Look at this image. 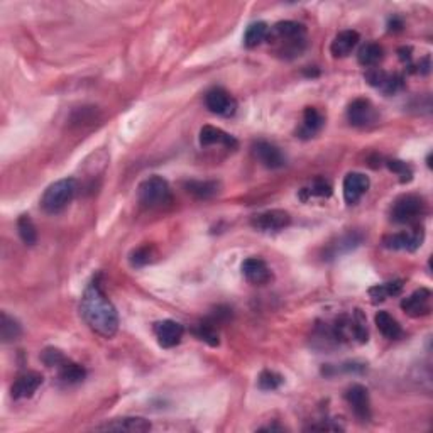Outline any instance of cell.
Masks as SVG:
<instances>
[{"instance_id":"6da1fadb","label":"cell","mask_w":433,"mask_h":433,"mask_svg":"<svg viewBox=\"0 0 433 433\" xmlns=\"http://www.w3.org/2000/svg\"><path fill=\"white\" fill-rule=\"evenodd\" d=\"M80 314L95 334L103 339H112L119 330V315L115 307L103 293L98 278L87 286L80 303Z\"/></svg>"},{"instance_id":"7a4b0ae2","label":"cell","mask_w":433,"mask_h":433,"mask_svg":"<svg viewBox=\"0 0 433 433\" xmlns=\"http://www.w3.org/2000/svg\"><path fill=\"white\" fill-rule=\"evenodd\" d=\"M304 34H307V29H304L303 24L293 21L278 22L271 31V36L274 38V41L281 43L279 54H283L284 58L300 56V53L304 50V46H307Z\"/></svg>"},{"instance_id":"3957f363","label":"cell","mask_w":433,"mask_h":433,"mask_svg":"<svg viewBox=\"0 0 433 433\" xmlns=\"http://www.w3.org/2000/svg\"><path fill=\"white\" fill-rule=\"evenodd\" d=\"M76 193V179L73 178H63L54 182L53 184L46 188L43 198L41 207L46 214H59L70 205L71 200L75 198Z\"/></svg>"},{"instance_id":"277c9868","label":"cell","mask_w":433,"mask_h":433,"mask_svg":"<svg viewBox=\"0 0 433 433\" xmlns=\"http://www.w3.org/2000/svg\"><path fill=\"white\" fill-rule=\"evenodd\" d=\"M139 203L146 208H161L171 203V188L161 176H149L138 188Z\"/></svg>"},{"instance_id":"5b68a950","label":"cell","mask_w":433,"mask_h":433,"mask_svg":"<svg viewBox=\"0 0 433 433\" xmlns=\"http://www.w3.org/2000/svg\"><path fill=\"white\" fill-rule=\"evenodd\" d=\"M425 214V202L418 195H404L395 202L391 219L398 223H411Z\"/></svg>"},{"instance_id":"8992f818","label":"cell","mask_w":433,"mask_h":433,"mask_svg":"<svg viewBox=\"0 0 433 433\" xmlns=\"http://www.w3.org/2000/svg\"><path fill=\"white\" fill-rule=\"evenodd\" d=\"M423 227H415L411 230L390 234L383 239V246L391 251H416L423 242Z\"/></svg>"},{"instance_id":"52a82bcc","label":"cell","mask_w":433,"mask_h":433,"mask_svg":"<svg viewBox=\"0 0 433 433\" xmlns=\"http://www.w3.org/2000/svg\"><path fill=\"white\" fill-rule=\"evenodd\" d=\"M205 105L212 114L222 115V117H232L237 110V102L223 88H212L205 95Z\"/></svg>"},{"instance_id":"ba28073f","label":"cell","mask_w":433,"mask_h":433,"mask_svg":"<svg viewBox=\"0 0 433 433\" xmlns=\"http://www.w3.org/2000/svg\"><path fill=\"white\" fill-rule=\"evenodd\" d=\"M291 223V216L284 210H267L252 216L251 226L260 232H278Z\"/></svg>"},{"instance_id":"9c48e42d","label":"cell","mask_w":433,"mask_h":433,"mask_svg":"<svg viewBox=\"0 0 433 433\" xmlns=\"http://www.w3.org/2000/svg\"><path fill=\"white\" fill-rule=\"evenodd\" d=\"M366 80L369 85L378 88L384 95L398 94L404 85L403 76L398 73H386V71L379 70V68H371L366 73Z\"/></svg>"},{"instance_id":"30bf717a","label":"cell","mask_w":433,"mask_h":433,"mask_svg":"<svg viewBox=\"0 0 433 433\" xmlns=\"http://www.w3.org/2000/svg\"><path fill=\"white\" fill-rule=\"evenodd\" d=\"M252 154L267 170H279L286 164V158H284L281 149L267 141H258L252 144Z\"/></svg>"},{"instance_id":"8fae6325","label":"cell","mask_w":433,"mask_h":433,"mask_svg":"<svg viewBox=\"0 0 433 433\" xmlns=\"http://www.w3.org/2000/svg\"><path fill=\"white\" fill-rule=\"evenodd\" d=\"M152 330H154L158 344L164 348L178 346V344L182 342L184 334L183 325L175 322V320H161V322H156Z\"/></svg>"},{"instance_id":"7c38bea8","label":"cell","mask_w":433,"mask_h":433,"mask_svg":"<svg viewBox=\"0 0 433 433\" xmlns=\"http://www.w3.org/2000/svg\"><path fill=\"white\" fill-rule=\"evenodd\" d=\"M346 399L360 422L371 420V401H369L367 388H364L362 384H352L346 392Z\"/></svg>"},{"instance_id":"4fadbf2b","label":"cell","mask_w":433,"mask_h":433,"mask_svg":"<svg viewBox=\"0 0 433 433\" xmlns=\"http://www.w3.org/2000/svg\"><path fill=\"white\" fill-rule=\"evenodd\" d=\"M376 110L366 98H355L347 108V119L354 127H367L374 122Z\"/></svg>"},{"instance_id":"5bb4252c","label":"cell","mask_w":433,"mask_h":433,"mask_svg":"<svg viewBox=\"0 0 433 433\" xmlns=\"http://www.w3.org/2000/svg\"><path fill=\"white\" fill-rule=\"evenodd\" d=\"M95 430L102 432H131V433H144L151 430V423L141 416H124V418H115L110 422L100 425Z\"/></svg>"},{"instance_id":"9a60e30c","label":"cell","mask_w":433,"mask_h":433,"mask_svg":"<svg viewBox=\"0 0 433 433\" xmlns=\"http://www.w3.org/2000/svg\"><path fill=\"white\" fill-rule=\"evenodd\" d=\"M430 300H432V291L427 290V288H420L415 293H411L408 298H404L401 302V308L403 311H406L410 316H425L430 314L432 307H430Z\"/></svg>"},{"instance_id":"2e32d148","label":"cell","mask_w":433,"mask_h":433,"mask_svg":"<svg viewBox=\"0 0 433 433\" xmlns=\"http://www.w3.org/2000/svg\"><path fill=\"white\" fill-rule=\"evenodd\" d=\"M371 182L364 173H348L344 179V198L348 205L358 203L367 193Z\"/></svg>"},{"instance_id":"e0dca14e","label":"cell","mask_w":433,"mask_h":433,"mask_svg":"<svg viewBox=\"0 0 433 433\" xmlns=\"http://www.w3.org/2000/svg\"><path fill=\"white\" fill-rule=\"evenodd\" d=\"M44 378L39 372H24L14 381L10 388V395L14 399H24L31 398L36 391L39 390V386L43 384Z\"/></svg>"},{"instance_id":"ac0fdd59","label":"cell","mask_w":433,"mask_h":433,"mask_svg":"<svg viewBox=\"0 0 433 433\" xmlns=\"http://www.w3.org/2000/svg\"><path fill=\"white\" fill-rule=\"evenodd\" d=\"M242 274L252 284H266L271 281L272 272L267 264L259 258H249L242 263Z\"/></svg>"},{"instance_id":"d6986e66","label":"cell","mask_w":433,"mask_h":433,"mask_svg":"<svg viewBox=\"0 0 433 433\" xmlns=\"http://www.w3.org/2000/svg\"><path fill=\"white\" fill-rule=\"evenodd\" d=\"M200 144L202 146H226L228 149H235L237 147V139L234 135L227 134L226 131L219 129L214 126H205L200 131Z\"/></svg>"},{"instance_id":"ffe728a7","label":"cell","mask_w":433,"mask_h":433,"mask_svg":"<svg viewBox=\"0 0 433 433\" xmlns=\"http://www.w3.org/2000/svg\"><path fill=\"white\" fill-rule=\"evenodd\" d=\"M360 41L359 33L355 31L347 29L342 31L335 36V39L330 44V53L334 54V58H346L352 53V51L358 47V44Z\"/></svg>"},{"instance_id":"44dd1931","label":"cell","mask_w":433,"mask_h":433,"mask_svg":"<svg viewBox=\"0 0 433 433\" xmlns=\"http://www.w3.org/2000/svg\"><path fill=\"white\" fill-rule=\"evenodd\" d=\"M374 322L381 334L386 337V339L398 340L403 337V328H401L398 320H396L395 316H391L388 311H378L374 316Z\"/></svg>"},{"instance_id":"7402d4cb","label":"cell","mask_w":433,"mask_h":433,"mask_svg":"<svg viewBox=\"0 0 433 433\" xmlns=\"http://www.w3.org/2000/svg\"><path fill=\"white\" fill-rule=\"evenodd\" d=\"M219 188H220V184L216 182H210V179H205V182H200V179H190V182L184 183V190L198 200L212 198V196H215L216 193H219Z\"/></svg>"},{"instance_id":"603a6c76","label":"cell","mask_w":433,"mask_h":433,"mask_svg":"<svg viewBox=\"0 0 433 433\" xmlns=\"http://www.w3.org/2000/svg\"><path fill=\"white\" fill-rule=\"evenodd\" d=\"M22 335V327L14 316H10L6 311L0 314V339L3 344L15 342Z\"/></svg>"},{"instance_id":"cb8c5ba5","label":"cell","mask_w":433,"mask_h":433,"mask_svg":"<svg viewBox=\"0 0 433 433\" xmlns=\"http://www.w3.org/2000/svg\"><path fill=\"white\" fill-rule=\"evenodd\" d=\"M401 291H403V281L395 279V281L376 284V286L369 288V296L372 298V302L379 303L384 302L386 298H391V296H398Z\"/></svg>"},{"instance_id":"d4e9b609","label":"cell","mask_w":433,"mask_h":433,"mask_svg":"<svg viewBox=\"0 0 433 433\" xmlns=\"http://www.w3.org/2000/svg\"><path fill=\"white\" fill-rule=\"evenodd\" d=\"M383 56H384V50L379 46L378 43H367L359 50L358 61L362 66L372 68L378 65L381 59H383Z\"/></svg>"},{"instance_id":"484cf974","label":"cell","mask_w":433,"mask_h":433,"mask_svg":"<svg viewBox=\"0 0 433 433\" xmlns=\"http://www.w3.org/2000/svg\"><path fill=\"white\" fill-rule=\"evenodd\" d=\"M267 34H270V27H267L266 22H252L246 29V34H244V46L249 47V50L258 47L267 38Z\"/></svg>"},{"instance_id":"4316f807","label":"cell","mask_w":433,"mask_h":433,"mask_svg":"<svg viewBox=\"0 0 433 433\" xmlns=\"http://www.w3.org/2000/svg\"><path fill=\"white\" fill-rule=\"evenodd\" d=\"M323 115L316 110L315 107H307L304 108V114H303V127L300 131V134H304L307 138L314 135L322 129L323 126Z\"/></svg>"},{"instance_id":"83f0119b","label":"cell","mask_w":433,"mask_h":433,"mask_svg":"<svg viewBox=\"0 0 433 433\" xmlns=\"http://www.w3.org/2000/svg\"><path fill=\"white\" fill-rule=\"evenodd\" d=\"M58 369H59V379H61L65 384H78L82 383L87 376L85 369L80 366V364L71 362V360L68 359Z\"/></svg>"},{"instance_id":"f1b7e54d","label":"cell","mask_w":433,"mask_h":433,"mask_svg":"<svg viewBox=\"0 0 433 433\" xmlns=\"http://www.w3.org/2000/svg\"><path fill=\"white\" fill-rule=\"evenodd\" d=\"M17 232L19 237L22 239V242L26 244V246H34V244L38 242V230H36L33 220H31L27 215L19 216Z\"/></svg>"},{"instance_id":"f546056e","label":"cell","mask_w":433,"mask_h":433,"mask_svg":"<svg viewBox=\"0 0 433 433\" xmlns=\"http://www.w3.org/2000/svg\"><path fill=\"white\" fill-rule=\"evenodd\" d=\"M332 195V186L327 179L323 178H316L314 179V183L310 184V188H303L302 190V198H328Z\"/></svg>"},{"instance_id":"4dcf8cb0","label":"cell","mask_w":433,"mask_h":433,"mask_svg":"<svg viewBox=\"0 0 433 433\" xmlns=\"http://www.w3.org/2000/svg\"><path fill=\"white\" fill-rule=\"evenodd\" d=\"M193 334L198 337L200 340H203V342H207L208 346L212 347H216L219 346V332H216L215 328V323L214 322H202L198 323L195 327Z\"/></svg>"},{"instance_id":"1f68e13d","label":"cell","mask_w":433,"mask_h":433,"mask_svg":"<svg viewBox=\"0 0 433 433\" xmlns=\"http://www.w3.org/2000/svg\"><path fill=\"white\" fill-rule=\"evenodd\" d=\"M283 384V376L274 371H263L258 378V386L263 391H274Z\"/></svg>"},{"instance_id":"d6a6232c","label":"cell","mask_w":433,"mask_h":433,"mask_svg":"<svg viewBox=\"0 0 433 433\" xmlns=\"http://www.w3.org/2000/svg\"><path fill=\"white\" fill-rule=\"evenodd\" d=\"M151 258H152V247L149 246L139 247V249H135L131 254V264L134 267H142L151 263Z\"/></svg>"},{"instance_id":"836d02e7","label":"cell","mask_w":433,"mask_h":433,"mask_svg":"<svg viewBox=\"0 0 433 433\" xmlns=\"http://www.w3.org/2000/svg\"><path fill=\"white\" fill-rule=\"evenodd\" d=\"M41 359L47 367H54V366L59 367L66 360L65 355H63V352L58 351V348H46V351L43 352Z\"/></svg>"},{"instance_id":"e575fe53","label":"cell","mask_w":433,"mask_h":433,"mask_svg":"<svg viewBox=\"0 0 433 433\" xmlns=\"http://www.w3.org/2000/svg\"><path fill=\"white\" fill-rule=\"evenodd\" d=\"M386 164H388V168H390V170L392 171V173L401 176V182H410L411 176H413V171L406 163L398 161V159H391V161H388Z\"/></svg>"},{"instance_id":"d590c367","label":"cell","mask_w":433,"mask_h":433,"mask_svg":"<svg viewBox=\"0 0 433 433\" xmlns=\"http://www.w3.org/2000/svg\"><path fill=\"white\" fill-rule=\"evenodd\" d=\"M307 430H325V432H339V430H344L342 427H339V425H330V423H320V425H310V427L307 428Z\"/></svg>"},{"instance_id":"8d00e7d4","label":"cell","mask_w":433,"mask_h":433,"mask_svg":"<svg viewBox=\"0 0 433 433\" xmlns=\"http://www.w3.org/2000/svg\"><path fill=\"white\" fill-rule=\"evenodd\" d=\"M399 59H401V61H410V59H411V47H401V50H399Z\"/></svg>"},{"instance_id":"74e56055","label":"cell","mask_w":433,"mask_h":433,"mask_svg":"<svg viewBox=\"0 0 433 433\" xmlns=\"http://www.w3.org/2000/svg\"><path fill=\"white\" fill-rule=\"evenodd\" d=\"M388 26H390V31H399L403 27V21L399 17H392Z\"/></svg>"},{"instance_id":"f35d334b","label":"cell","mask_w":433,"mask_h":433,"mask_svg":"<svg viewBox=\"0 0 433 433\" xmlns=\"http://www.w3.org/2000/svg\"><path fill=\"white\" fill-rule=\"evenodd\" d=\"M259 430L260 432H274V430L281 432L283 427H278V425H270V427H263V428H259Z\"/></svg>"}]
</instances>
